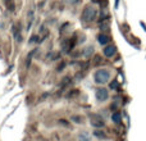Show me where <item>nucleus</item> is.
<instances>
[{
    "label": "nucleus",
    "mask_w": 146,
    "mask_h": 141,
    "mask_svg": "<svg viewBox=\"0 0 146 141\" xmlns=\"http://www.w3.org/2000/svg\"><path fill=\"white\" fill-rule=\"evenodd\" d=\"M94 50H95V48H94L92 45L85 48V50H83V57H85V58H90V57L94 54Z\"/></svg>",
    "instance_id": "obj_8"
},
{
    "label": "nucleus",
    "mask_w": 146,
    "mask_h": 141,
    "mask_svg": "<svg viewBox=\"0 0 146 141\" xmlns=\"http://www.w3.org/2000/svg\"><path fill=\"white\" fill-rule=\"evenodd\" d=\"M77 141H92V136L88 131H81L78 134Z\"/></svg>",
    "instance_id": "obj_5"
},
{
    "label": "nucleus",
    "mask_w": 146,
    "mask_h": 141,
    "mask_svg": "<svg viewBox=\"0 0 146 141\" xmlns=\"http://www.w3.org/2000/svg\"><path fill=\"white\" fill-rule=\"evenodd\" d=\"M72 121H76L74 123H82V117L74 116V117H72Z\"/></svg>",
    "instance_id": "obj_11"
},
{
    "label": "nucleus",
    "mask_w": 146,
    "mask_h": 141,
    "mask_svg": "<svg viewBox=\"0 0 146 141\" xmlns=\"http://www.w3.org/2000/svg\"><path fill=\"white\" fill-rule=\"evenodd\" d=\"M37 39H38V37H37V36H33V37H31L30 43H37V41H38V40H37Z\"/></svg>",
    "instance_id": "obj_12"
},
{
    "label": "nucleus",
    "mask_w": 146,
    "mask_h": 141,
    "mask_svg": "<svg viewBox=\"0 0 146 141\" xmlns=\"http://www.w3.org/2000/svg\"><path fill=\"white\" fill-rule=\"evenodd\" d=\"M111 78V72L108 68H100L94 73V82L99 86L106 85Z\"/></svg>",
    "instance_id": "obj_1"
},
{
    "label": "nucleus",
    "mask_w": 146,
    "mask_h": 141,
    "mask_svg": "<svg viewBox=\"0 0 146 141\" xmlns=\"http://www.w3.org/2000/svg\"><path fill=\"white\" fill-rule=\"evenodd\" d=\"M94 135H95L96 137H99V139H103V137H105V134H104L103 131H99V130H96V131L94 132Z\"/></svg>",
    "instance_id": "obj_10"
},
{
    "label": "nucleus",
    "mask_w": 146,
    "mask_h": 141,
    "mask_svg": "<svg viewBox=\"0 0 146 141\" xmlns=\"http://www.w3.org/2000/svg\"><path fill=\"white\" fill-rule=\"evenodd\" d=\"M111 122L115 123V124L121 123L122 122V114L119 113V112H114V113L111 114Z\"/></svg>",
    "instance_id": "obj_7"
},
{
    "label": "nucleus",
    "mask_w": 146,
    "mask_h": 141,
    "mask_svg": "<svg viewBox=\"0 0 146 141\" xmlns=\"http://www.w3.org/2000/svg\"><path fill=\"white\" fill-rule=\"evenodd\" d=\"M95 98L99 103H105L109 99V90L106 87H99L95 90Z\"/></svg>",
    "instance_id": "obj_3"
},
{
    "label": "nucleus",
    "mask_w": 146,
    "mask_h": 141,
    "mask_svg": "<svg viewBox=\"0 0 146 141\" xmlns=\"http://www.w3.org/2000/svg\"><path fill=\"white\" fill-rule=\"evenodd\" d=\"M69 3H71V4H77L78 1H80V0H68Z\"/></svg>",
    "instance_id": "obj_13"
},
{
    "label": "nucleus",
    "mask_w": 146,
    "mask_h": 141,
    "mask_svg": "<svg viewBox=\"0 0 146 141\" xmlns=\"http://www.w3.org/2000/svg\"><path fill=\"white\" fill-rule=\"evenodd\" d=\"M91 124H92L94 127H96V128H101V127H104V122H103V121H95V122H91Z\"/></svg>",
    "instance_id": "obj_9"
},
{
    "label": "nucleus",
    "mask_w": 146,
    "mask_h": 141,
    "mask_svg": "<svg viewBox=\"0 0 146 141\" xmlns=\"http://www.w3.org/2000/svg\"><path fill=\"white\" fill-rule=\"evenodd\" d=\"M98 43L103 46H106L109 43V36L105 35V33H100V35L98 36Z\"/></svg>",
    "instance_id": "obj_6"
},
{
    "label": "nucleus",
    "mask_w": 146,
    "mask_h": 141,
    "mask_svg": "<svg viewBox=\"0 0 146 141\" xmlns=\"http://www.w3.org/2000/svg\"><path fill=\"white\" fill-rule=\"evenodd\" d=\"M98 15V9L92 5H87L82 12V21L85 22H92Z\"/></svg>",
    "instance_id": "obj_2"
},
{
    "label": "nucleus",
    "mask_w": 146,
    "mask_h": 141,
    "mask_svg": "<svg viewBox=\"0 0 146 141\" xmlns=\"http://www.w3.org/2000/svg\"><path fill=\"white\" fill-rule=\"evenodd\" d=\"M118 1L119 0H115V7H118Z\"/></svg>",
    "instance_id": "obj_14"
},
{
    "label": "nucleus",
    "mask_w": 146,
    "mask_h": 141,
    "mask_svg": "<svg viewBox=\"0 0 146 141\" xmlns=\"http://www.w3.org/2000/svg\"><path fill=\"white\" fill-rule=\"evenodd\" d=\"M117 53V48L114 45H106L105 48L103 49V54L106 58H113Z\"/></svg>",
    "instance_id": "obj_4"
}]
</instances>
